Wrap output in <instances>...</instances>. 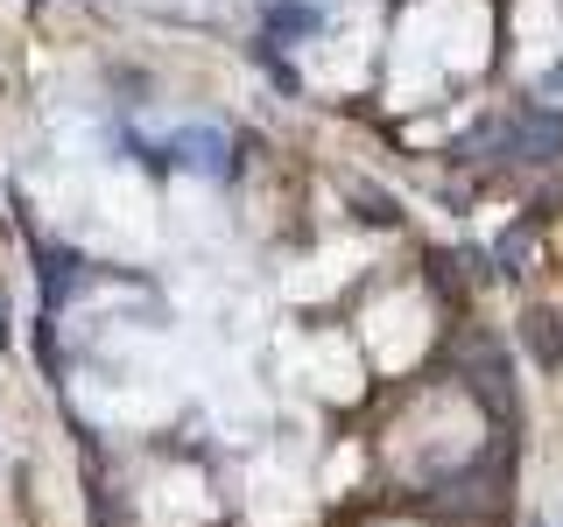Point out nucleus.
I'll return each instance as SVG.
<instances>
[{"instance_id": "obj_1", "label": "nucleus", "mask_w": 563, "mask_h": 527, "mask_svg": "<svg viewBox=\"0 0 563 527\" xmlns=\"http://www.w3.org/2000/svg\"><path fill=\"white\" fill-rule=\"evenodd\" d=\"M169 162H184L198 176H225L233 169V148H225L219 127H184V134H169Z\"/></svg>"}, {"instance_id": "obj_2", "label": "nucleus", "mask_w": 563, "mask_h": 527, "mask_svg": "<svg viewBox=\"0 0 563 527\" xmlns=\"http://www.w3.org/2000/svg\"><path fill=\"white\" fill-rule=\"evenodd\" d=\"M521 338H528V351H536L542 373H556V366H563V338H556V316L550 310H528L521 316Z\"/></svg>"}, {"instance_id": "obj_3", "label": "nucleus", "mask_w": 563, "mask_h": 527, "mask_svg": "<svg viewBox=\"0 0 563 527\" xmlns=\"http://www.w3.org/2000/svg\"><path fill=\"white\" fill-rule=\"evenodd\" d=\"M0 345H8V330H0Z\"/></svg>"}]
</instances>
